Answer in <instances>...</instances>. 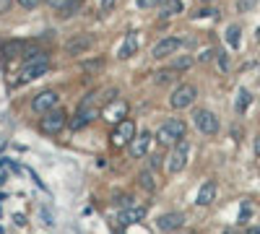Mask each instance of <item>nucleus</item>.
<instances>
[{
  "instance_id": "f257e3e1",
  "label": "nucleus",
  "mask_w": 260,
  "mask_h": 234,
  "mask_svg": "<svg viewBox=\"0 0 260 234\" xmlns=\"http://www.w3.org/2000/svg\"><path fill=\"white\" fill-rule=\"evenodd\" d=\"M47 71H50L47 55H45V52H29V55H26V62L21 65V71H18V76H16V81H18V83H29V81L39 78V76H45Z\"/></svg>"
},
{
  "instance_id": "f03ea898",
  "label": "nucleus",
  "mask_w": 260,
  "mask_h": 234,
  "mask_svg": "<svg viewBox=\"0 0 260 234\" xmlns=\"http://www.w3.org/2000/svg\"><path fill=\"white\" fill-rule=\"evenodd\" d=\"M185 130H187V125L180 120V117H169L159 125V130H156V141L161 146H177L185 141Z\"/></svg>"
},
{
  "instance_id": "7ed1b4c3",
  "label": "nucleus",
  "mask_w": 260,
  "mask_h": 234,
  "mask_svg": "<svg viewBox=\"0 0 260 234\" xmlns=\"http://www.w3.org/2000/svg\"><path fill=\"white\" fill-rule=\"evenodd\" d=\"M195 99H198V89L192 83H177L175 91L169 94V107L172 110H187Z\"/></svg>"
},
{
  "instance_id": "20e7f679",
  "label": "nucleus",
  "mask_w": 260,
  "mask_h": 234,
  "mask_svg": "<svg viewBox=\"0 0 260 234\" xmlns=\"http://www.w3.org/2000/svg\"><path fill=\"white\" fill-rule=\"evenodd\" d=\"M68 125V115H65L60 107H55V110H50L45 117L39 120V127H42V133H47V136H57L62 127Z\"/></svg>"
},
{
  "instance_id": "39448f33",
  "label": "nucleus",
  "mask_w": 260,
  "mask_h": 234,
  "mask_svg": "<svg viewBox=\"0 0 260 234\" xmlns=\"http://www.w3.org/2000/svg\"><path fill=\"white\" fill-rule=\"evenodd\" d=\"M112 146L115 148H125V146H130V141L136 138V122L133 120H122V122H117L115 125V130H112Z\"/></svg>"
},
{
  "instance_id": "423d86ee",
  "label": "nucleus",
  "mask_w": 260,
  "mask_h": 234,
  "mask_svg": "<svg viewBox=\"0 0 260 234\" xmlns=\"http://www.w3.org/2000/svg\"><path fill=\"white\" fill-rule=\"evenodd\" d=\"M187 154H190L187 141H182V143H177V146H172V154L167 156V172H172V175L182 172L185 164H187Z\"/></svg>"
},
{
  "instance_id": "0eeeda50",
  "label": "nucleus",
  "mask_w": 260,
  "mask_h": 234,
  "mask_svg": "<svg viewBox=\"0 0 260 234\" xmlns=\"http://www.w3.org/2000/svg\"><path fill=\"white\" fill-rule=\"evenodd\" d=\"M192 122H195V127H198L203 136H216L219 133V117H216L211 110H195Z\"/></svg>"
},
{
  "instance_id": "6e6552de",
  "label": "nucleus",
  "mask_w": 260,
  "mask_h": 234,
  "mask_svg": "<svg viewBox=\"0 0 260 234\" xmlns=\"http://www.w3.org/2000/svg\"><path fill=\"white\" fill-rule=\"evenodd\" d=\"M57 104H60V94L52 91V89H47V91H42V94H37V96L31 99V110L39 112V115H47L50 110L57 107Z\"/></svg>"
},
{
  "instance_id": "1a4fd4ad",
  "label": "nucleus",
  "mask_w": 260,
  "mask_h": 234,
  "mask_svg": "<svg viewBox=\"0 0 260 234\" xmlns=\"http://www.w3.org/2000/svg\"><path fill=\"white\" fill-rule=\"evenodd\" d=\"M141 50V34L138 31H127L120 42V47H117V57L120 60H130L133 55H138Z\"/></svg>"
},
{
  "instance_id": "9d476101",
  "label": "nucleus",
  "mask_w": 260,
  "mask_h": 234,
  "mask_svg": "<svg viewBox=\"0 0 260 234\" xmlns=\"http://www.w3.org/2000/svg\"><path fill=\"white\" fill-rule=\"evenodd\" d=\"M102 117L107 122H122L127 117V102L125 99H112V102H107V107L102 110Z\"/></svg>"
},
{
  "instance_id": "9b49d317",
  "label": "nucleus",
  "mask_w": 260,
  "mask_h": 234,
  "mask_svg": "<svg viewBox=\"0 0 260 234\" xmlns=\"http://www.w3.org/2000/svg\"><path fill=\"white\" fill-rule=\"evenodd\" d=\"M91 47H94V37H91V34H78V37L68 39V45H65V52L73 55V57H78V55H86Z\"/></svg>"
},
{
  "instance_id": "f8f14e48",
  "label": "nucleus",
  "mask_w": 260,
  "mask_h": 234,
  "mask_svg": "<svg viewBox=\"0 0 260 234\" xmlns=\"http://www.w3.org/2000/svg\"><path fill=\"white\" fill-rule=\"evenodd\" d=\"M182 47V39L180 37H164L161 42H156L154 45V50H151V55H154L156 60H161V57H169V55H175L177 50Z\"/></svg>"
},
{
  "instance_id": "ddd939ff",
  "label": "nucleus",
  "mask_w": 260,
  "mask_h": 234,
  "mask_svg": "<svg viewBox=\"0 0 260 234\" xmlns=\"http://www.w3.org/2000/svg\"><path fill=\"white\" fill-rule=\"evenodd\" d=\"M182 224H185V216L177 214V211H169V214H161V216H159L156 229H159L161 234H169V231H177Z\"/></svg>"
},
{
  "instance_id": "4468645a",
  "label": "nucleus",
  "mask_w": 260,
  "mask_h": 234,
  "mask_svg": "<svg viewBox=\"0 0 260 234\" xmlns=\"http://www.w3.org/2000/svg\"><path fill=\"white\" fill-rule=\"evenodd\" d=\"M130 156L133 159H141V156H146L148 154V148H151V133L148 130H141V133H136V138L130 141Z\"/></svg>"
},
{
  "instance_id": "2eb2a0df",
  "label": "nucleus",
  "mask_w": 260,
  "mask_h": 234,
  "mask_svg": "<svg viewBox=\"0 0 260 234\" xmlns=\"http://www.w3.org/2000/svg\"><path fill=\"white\" fill-rule=\"evenodd\" d=\"M143 219H146V206H127V208L120 211V216H117V221H120L122 226L136 224V221H143Z\"/></svg>"
},
{
  "instance_id": "dca6fc26",
  "label": "nucleus",
  "mask_w": 260,
  "mask_h": 234,
  "mask_svg": "<svg viewBox=\"0 0 260 234\" xmlns=\"http://www.w3.org/2000/svg\"><path fill=\"white\" fill-rule=\"evenodd\" d=\"M94 117H99V110L96 107H78L76 117L71 120V127H73V130H81V127H86Z\"/></svg>"
},
{
  "instance_id": "f3484780",
  "label": "nucleus",
  "mask_w": 260,
  "mask_h": 234,
  "mask_svg": "<svg viewBox=\"0 0 260 234\" xmlns=\"http://www.w3.org/2000/svg\"><path fill=\"white\" fill-rule=\"evenodd\" d=\"M50 6L60 13V16H73L81 8V0H50Z\"/></svg>"
},
{
  "instance_id": "a211bd4d",
  "label": "nucleus",
  "mask_w": 260,
  "mask_h": 234,
  "mask_svg": "<svg viewBox=\"0 0 260 234\" xmlns=\"http://www.w3.org/2000/svg\"><path fill=\"white\" fill-rule=\"evenodd\" d=\"M213 198H216V182L208 180V182L201 185V190H198V200H195V203H198V206H211Z\"/></svg>"
},
{
  "instance_id": "6ab92c4d",
  "label": "nucleus",
  "mask_w": 260,
  "mask_h": 234,
  "mask_svg": "<svg viewBox=\"0 0 260 234\" xmlns=\"http://www.w3.org/2000/svg\"><path fill=\"white\" fill-rule=\"evenodd\" d=\"M182 0H164L161 3V18H172V16H177V13H182Z\"/></svg>"
},
{
  "instance_id": "aec40b11",
  "label": "nucleus",
  "mask_w": 260,
  "mask_h": 234,
  "mask_svg": "<svg viewBox=\"0 0 260 234\" xmlns=\"http://www.w3.org/2000/svg\"><path fill=\"white\" fill-rule=\"evenodd\" d=\"M138 185L146 190V193H156V180H154V172L151 169H143L138 175Z\"/></svg>"
},
{
  "instance_id": "412c9836",
  "label": "nucleus",
  "mask_w": 260,
  "mask_h": 234,
  "mask_svg": "<svg viewBox=\"0 0 260 234\" xmlns=\"http://www.w3.org/2000/svg\"><path fill=\"white\" fill-rule=\"evenodd\" d=\"M177 78V71L175 68H164V71H156L154 73V83H159V86H164V83H172Z\"/></svg>"
},
{
  "instance_id": "4be33fe9",
  "label": "nucleus",
  "mask_w": 260,
  "mask_h": 234,
  "mask_svg": "<svg viewBox=\"0 0 260 234\" xmlns=\"http://www.w3.org/2000/svg\"><path fill=\"white\" fill-rule=\"evenodd\" d=\"M21 47H24V42L11 39V42H6V45H3V50H0V52H3V57H6V60H11V57H16V55L21 52Z\"/></svg>"
},
{
  "instance_id": "5701e85b",
  "label": "nucleus",
  "mask_w": 260,
  "mask_h": 234,
  "mask_svg": "<svg viewBox=\"0 0 260 234\" xmlns=\"http://www.w3.org/2000/svg\"><path fill=\"white\" fill-rule=\"evenodd\" d=\"M240 34H242V29L237 26V24H232V26L226 29V45H229L232 50L240 47Z\"/></svg>"
},
{
  "instance_id": "b1692460",
  "label": "nucleus",
  "mask_w": 260,
  "mask_h": 234,
  "mask_svg": "<svg viewBox=\"0 0 260 234\" xmlns=\"http://www.w3.org/2000/svg\"><path fill=\"white\" fill-rule=\"evenodd\" d=\"M250 102H252V96H250V91L247 89H240V94H237V104H234V107H237V112H247V107H250Z\"/></svg>"
},
{
  "instance_id": "393cba45",
  "label": "nucleus",
  "mask_w": 260,
  "mask_h": 234,
  "mask_svg": "<svg viewBox=\"0 0 260 234\" xmlns=\"http://www.w3.org/2000/svg\"><path fill=\"white\" fill-rule=\"evenodd\" d=\"M192 62H195V60H192L190 55H180V57H177L175 62H172V68H175V71L180 73V71H187V68L192 65Z\"/></svg>"
},
{
  "instance_id": "a878e982",
  "label": "nucleus",
  "mask_w": 260,
  "mask_h": 234,
  "mask_svg": "<svg viewBox=\"0 0 260 234\" xmlns=\"http://www.w3.org/2000/svg\"><path fill=\"white\" fill-rule=\"evenodd\" d=\"M255 3H257V0H237V11H240V13H247V11L255 8Z\"/></svg>"
},
{
  "instance_id": "bb28decb",
  "label": "nucleus",
  "mask_w": 260,
  "mask_h": 234,
  "mask_svg": "<svg viewBox=\"0 0 260 234\" xmlns=\"http://www.w3.org/2000/svg\"><path fill=\"white\" fill-rule=\"evenodd\" d=\"M164 0H136V6L138 8H143V11H148V8H156V6H161Z\"/></svg>"
},
{
  "instance_id": "cd10ccee",
  "label": "nucleus",
  "mask_w": 260,
  "mask_h": 234,
  "mask_svg": "<svg viewBox=\"0 0 260 234\" xmlns=\"http://www.w3.org/2000/svg\"><path fill=\"white\" fill-rule=\"evenodd\" d=\"M213 57H216V52H213L211 47H206V50H203V52L198 55V62H211Z\"/></svg>"
},
{
  "instance_id": "c85d7f7f",
  "label": "nucleus",
  "mask_w": 260,
  "mask_h": 234,
  "mask_svg": "<svg viewBox=\"0 0 260 234\" xmlns=\"http://www.w3.org/2000/svg\"><path fill=\"white\" fill-rule=\"evenodd\" d=\"M192 16L195 18H208V16H216V8H201V11H195Z\"/></svg>"
},
{
  "instance_id": "c756f323",
  "label": "nucleus",
  "mask_w": 260,
  "mask_h": 234,
  "mask_svg": "<svg viewBox=\"0 0 260 234\" xmlns=\"http://www.w3.org/2000/svg\"><path fill=\"white\" fill-rule=\"evenodd\" d=\"M45 0H18V6L21 8H37V6H42Z\"/></svg>"
},
{
  "instance_id": "7c9ffc66",
  "label": "nucleus",
  "mask_w": 260,
  "mask_h": 234,
  "mask_svg": "<svg viewBox=\"0 0 260 234\" xmlns=\"http://www.w3.org/2000/svg\"><path fill=\"white\" fill-rule=\"evenodd\" d=\"M115 6H117V0H102V6H99V8H102V13H110Z\"/></svg>"
},
{
  "instance_id": "2f4dec72",
  "label": "nucleus",
  "mask_w": 260,
  "mask_h": 234,
  "mask_svg": "<svg viewBox=\"0 0 260 234\" xmlns=\"http://www.w3.org/2000/svg\"><path fill=\"white\" fill-rule=\"evenodd\" d=\"M11 6H13V0H0V16L8 13V11H11Z\"/></svg>"
},
{
  "instance_id": "473e14b6",
  "label": "nucleus",
  "mask_w": 260,
  "mask_h": 234,
  "mask_svg": "<svg viewBox=\"0 0 260 234\" xmlns=\"http://www.w3.org/2000/svg\"><path fill=\"white\" fill-rule=\"evenodd\" d=\"M216 62H219V68H221V71L229 68V57H226V55H219V57H216Z\"/></svg>"
},
{
  "instance_id": "72a5a7b5",
  "label": "nucleus",
  "mask_w": 260,
  "mask_h": 234,
  "mask_svg": "<svg viewBox=\"0 0 260 234\" xmlns=\"http://www.w3.org/2000/svg\"><path fill=\"white\" fill-rule=\"evenodd\" d=\"M102 65H104L102 60H91V62H83V68H86V71H91V68H102Z\"/></svg>"
},
{
  "instance_id": "f704fd0d",
  "label": "nucleus",
  "mask_w": 260,
  "mask_h": 234,
  "mask_svg": "<svg viewBox=\"0 0 260 234\" xmlns=\"http://www.w3.org/2000/svg\"><path fill=\"white\" fill-rule=\"evenodd\" d=\"M247 234H260V226H252V229H247Z\"/></svg>"
},
{
  "instance_id": "c9c22d12",
  "label": "nucleus",
  "mask_w": 260,
  "mask_h": 234,
  "mask_svg": "<svg viewBox=\"0 0 260 234\" xmlns=\"http://www.w3.org/2000/svg\"><path fill=\"white\" fill-rule=\"evenodd\" d=\"M255 39H257V42H260V26H257V34H255Z\"/></svg>"
},
{
  "instance_id": "e433bc0d",
  "label": "nucleus",
  "mask_w": 260,
  "mask_h": 234,
  "mask_svg": "<svg viewBox=\"0 0 260 234\" xmlns=\"http://www.w3.org/2000/svg\"><path fill=\"white\" fill-rule=\"evenodd\" d=\"M221 234H234V231H232V229H224V231H221Z\"/></svg>"
},
{
  "instance_id": "4c0bfd02",
  "label": "nucleus",
  "mask_w": 260,
  "mask_h": 234,
  "mask_svg": "<svg viewBox=\"0 0 260 234\" xmlns=\"http://www.w3.org/2000/svg\"><path fill=\"white\" fill-rule=\"evenodd\" d=\"M203 3H211V0H203Z\"/></svg>"
}]
</instances>
